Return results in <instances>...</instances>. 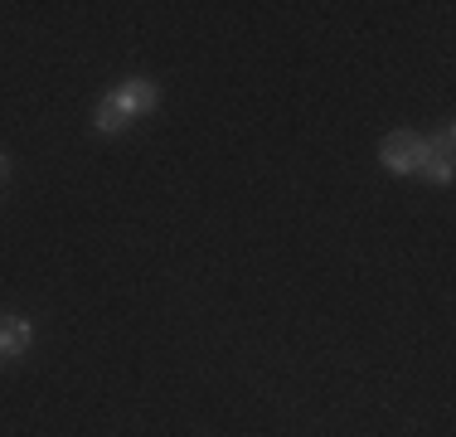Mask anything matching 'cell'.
Returning a JSON list of instances; mask_svg holds the SVG:
<instances>
[{
    "label": "cell",
    "mask_w": 456,
    "mask_h": 437,
    "mask_svg": "<svg viewBox=\"0 0 456 437\" xmlns=\"http://www.w3.org/2000/svg\"><path fill=\"white\" fill-rule=\"evenodd\" d=\"M379 161H384L388 175H418L422 161H428V136H418V131H388L379 141Z\"/></svg>",
    "instance_id": "1"
},
{
    "label": "cell",
    "mask_w": 456,
    "mask_h": 437,
    "mask_svg": "<svg viewBox=\"0 0 456 437\" xmlns=\"http://www.w3.org/2000/svg\"><path fill=\"white\" fill-rule=\"evenodd\" d=\"M452 146H456V131H452V127H442L437 136L428 141V161H422V170H418V175H428V180H437V185H452V175H456Z\"/></svg>",
    "instance_id": "2"
},
{
    "label": "cell",
    "mask_w": 456,
    "mask_h": 437,
    "mask_svg": "<svg viewBox=\"0 0 456 437\" xmlns=\"http://www.w3.org/2000/svg\"><path fill=\"white\" fill-rule=\"evenodd\" d=\"M107 97H112V103L122 107L126 117H141V112H156V107H160V87H156V83H146V78L117 83Z\"/></svg>",
    "instance_id": "3"
},
{
    "label": "cell",
    "mask_w": 456,
    "mask_h": 437,
    "mask_svg": "<svg viewBox=\"0 0 456 437\" xmlns=\"http://www.w3.org/2000/svg\"><path fill=\"white\" fill-rule=\"evenodd\" d=\"M29 341H35V326L25 316H0V359L5 355H25Z\"/></svg>",
    "instance_id": "4"
},
{
    "label": "cell",
    "mask_w": 456,
    "mask_h": 437,
    "mask_svg": "<svg viewBox=\"0 0 456 437\" xmlns=\"http://www.w3.org/2000/svg\"><path fill=\"white\" fill-rule=\"evenodd\" d=\"M126 122H132V117H126L122 107L112 103V97H102V103H97V112H93V127L102 131V136H117V131H126Z\"/></svg>",
    "instance_id": "5"
},
{
    "label": "cell",
    "mask_w": 456,
    "mask_h": 437,
    "mask_svg": "<svg viewBox=\"0 0 456 437\" xmlns=\"http://www.w3.org/2000/svg\"><path fill=\"white\" fill-rule=\"evenodd\" d=\"M5 180H10V156L0 151V185H5Z\"/></svg>",
    "instance_id": "6"
}]
</instances>
